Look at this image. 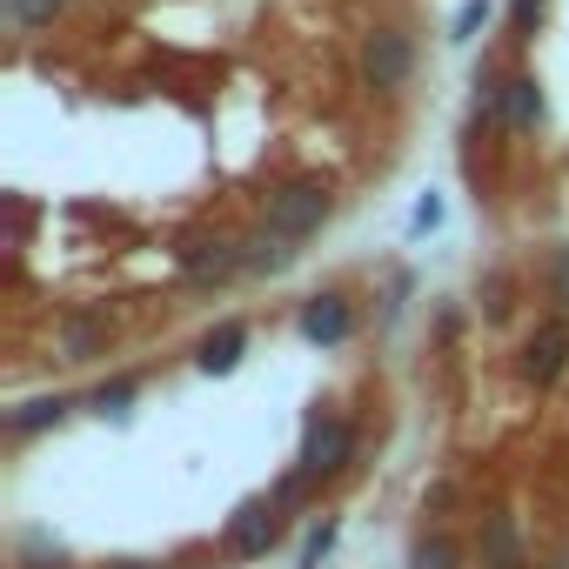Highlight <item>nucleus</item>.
Returning a JSON list of instances; mask_svg holds the SVG:
<instances>
[]
</instances>
